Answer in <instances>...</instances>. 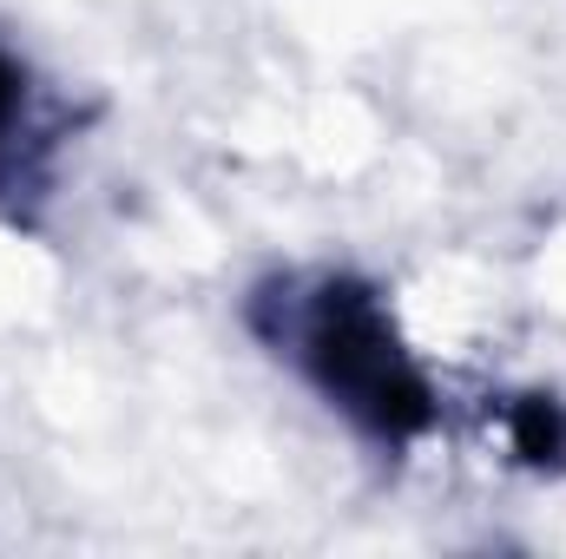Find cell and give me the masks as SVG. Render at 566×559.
I'll return each instance as SVG.
<instances>
[{"label":"cell","mask_w":566,"mask_h":559,"mask_svg":"<svg viewBox=\"0 0 566 559\" xmlns=\"http://www.w3.org/2000/svg\"><path fill=\"white\" fill-rule=\"evenodd\" d=\"M507 447L527 467H566V409L554 395H521L507 409Z\"/></svg>","instance_id":"3"},{"label":"cell","mask_w":566,"mask_h":559,"mask_svg":"<svg viewBox=\"0 0 566 559\" xmlns=\"http://www.w3.org/2000/svg\"><path fill=\"white\" fill-rule=\"evenodd\" d=\"M258 336L283 362L369 441L409 447L441 421V395L416 362V349L396 336V316L382 289L343 271L323 277H277L251 296Z\"/></svg>","instance_id":"1"},{"label":"cell","mask_w":566,"mask_h":559,"mask_svg":"<svg viewBox=\"0 0 566 559\" xmlns=\"http://www.w3.org/2000/svg\"><path fill=\"white\" fill-rule=\"evenodd\" d=\"M60 145H66V119L46 106L27 60L0 46V204L7 211H20L27 198L46 191V171H53Z\"/></svg>","instance_id":"2"}]
</instances>
